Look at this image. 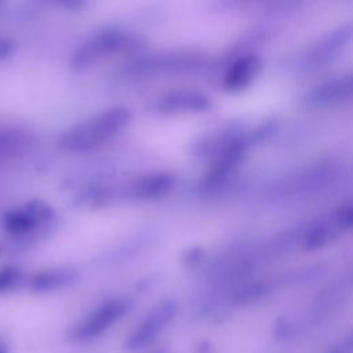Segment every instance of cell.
I'll return each instance as SVG.
<instances>
[{
    "instance_id": "9a60e30c",
    "label": "cell",
    "mask_w": 353,
    "mask_h": 353,
    "mask_svg": "<svg viewBox=\"0 0 353 353\" xmlns=\"http://www.w3.org/2000/svg\"><path fill=\"white\" fill-rule=\"evenodd\" d=\"M0 353H7V352H6L3 347H0Z\"/></svg>"
},
{
    "instance_id": "8992f818",
    "label": "cell",
    "mask_w": 353,
    "mask_h": 353,
    "mask_svg": "<svg viewBox=\"0 0 353 353\" xmlns=\"http://www.w3.org/2000/svg\"><path fill=\"white\" fill-rule=\"evenodd\" d=\"M123 36L120 32L114 30H105L95 36H92L90 40H87L80 48L76 50L72 58V68L73 69H84L94 62H97L99 58L114 52L119 47L123 44Z\"/></svg>"
},
{
    "instance_id": "8fae6325",
    "label": "cell",
    "mask_w": 353,
    "mask_h": 353,
    "mask_svg": "<svg viewBox=\"0 0 353 353\" xmlns=\"http://www.w3.org/2000/svg\"><path fill=\"white\" fill-rule=\"evenodd\" d=\"M174 176L168 172H157L138 179L132 188V196L138 199H156L167 193L174 185Z\"/></svg>"
},
{
    "instance_id": "9c48e42d",
    "label": "cell",
    "mask_w": 353,
    "mask_h": 353,
    "mask_svg": "<svg viewBox=\"0 0 353 353\" xmlns=\"http://www.w3.org/2000/svg\"><path fill=\"white\" fill-rule=\"evenodd\" d=\"M259 70L261 59L256 55H243L228 68L223 77V85L229 91H240L250 85V83L255 79Z\"/></svg>"
},
{
    "instance_id": "5b68a950",
    "label": "cell",
    "mask_w": 353,
    "mask_h": 353,
    "mask_svg": "<svg viewBox=\"0 0 353 353\" xmlns=\"http://www.w3.org/2000/svg\"><path fill=\"white\" fill-rule=\"evenodd\" d=\"M51 216L52 210L48 204L41 200H32L21 207L10 210L4 215V228L11 234L22 236L50 221Z\"/></svg>"
},
{
    "instance_id": "277c9868",
    "label": "cell",
    "mask_w": 353,
    "mask_h": 353,
    "mask_svg": "<svg viewBox=\"0 0 353 353\" xmlns=\"http://www.w3.org/2000/svg\"><path fill=\"white\" fill-rule=\"evenodd\" d=\"M353 222L352 205H343L328 214L325 218L319 221L303 239V247L306 250H319L341 237L346 230L350 229Z\"/></svg>"
},
{
    "instance_id": "ba28073f",
    "label": "cell",
    "mask_w": 353,
    "mask_h": 353,
    "mask_svg": "<svg viewBox=\"0 0 353 353\" xmlns=\"http://www.w3.org/2000/svg\"><path fill=\"white\" fill-rule=\"evenodd\" d=\"M157 108L165 113H196L208 110L211 101L207 95L194 90H176L165 94L159 101Z\"/></svg>"
},
{
    "instance_id": "4fadbf2b",
    "label": "cell",
    "mask_w": 353,
    "mask_h": 353,
    "mask_svg": "<svg viewBox=\"0 0 353 353\" xmlns=\"http://www.w3.org/2000/svg\"><path fill=\"white\" fill-rule=\"evenodd\" d=\"M352 347H353V341H352V336H347L345 338L343 341L338 342L336 345H334L330 350H327L325 353H350L352 352Z\"/></svg>"
},
{
    "instance_id": "6da1fadb",
    "label": "cell",
    "mask_w": 353,
    "mask_h": 353,
    "mask_svg": "<svg viewBox=\"0 0 353 353\" xmlns=\"http://www.w3.org/2000/svg\"><path fill=\"white\" fill-rule=\"evenodd\" d=\"M131 119L127 108H112L95 114L69 128L61 138L59 145L68 152H83L109 141L123 131Z\"/></svg>"
},
{
    "instance_id": "7c38bea8",
    "label": "cell",
    "mask_w": 353,
    "mask_h": 353,
    "mask_svg": "<svg viewBox=\"0 0 353 353\" xmlns=\"http://www.w3.org/2000/svg\"><path fill=\"white\" fill-rule=\"evenodd\" d=\"M22 283V273L15 266H6L0 270V294L11 292Z\"/></svg>"
},
{
    "instance_id": "52a82bcc",
    "label": "cell",
    "mask_w": 353,
    "mask_h": 353,
    "mask_svg": "<svg viewBox=\"0 0 353 353\" xmlns=\"http://www.w3.org/2000/svg\"><path fill=\"white\" fill-rule=\"evenodd\" d=\"M353 91V81L350 76L336 77L323 81L306 92L303 102L306 108L320 109L339 103L350 98Z\"/></svg>"
},
{
    "instance_id": "3957f363",
    "label": "cell",
    "mask_w": 353,
    "mask_h": 353,
    "mask_svg": "<svg viewBox=\"0 0 353 353\" xmlns=\"http://www.w3.org/2000/svg\"><path fill=\"white\" fill-rule=\"evenodd\" d=\"M128 310V302L124 299H110L101 306H98L94 312H91L87 317H84L80 323L73 325L69 335L73 341L79 343H87L98 339L103 335L113 324H116Z\"/></svg>"
},
{
    "instance_id": "5bb4252c",
    "label": "cell",
    "mask_w": 353,
    "mask_h": 353,
    "mask_svg": "<svg viewBox=\"0 0 353 353\" xmlns=\"http://www.w3.org/2000/svg\"><path fill=\"white\" fill-rule=\"evenodd\" d=\"M196 353H212V352H211V347H210V346L203 345V346H200V347L196 350Z\"/></svg>"
},
{
    "instance_id": "30bf717a",
    "label": "cell",
    "mask_w": 353,
    "mask_h": 353,
    "mask_svg": "<svg viewBox=\"0 0 353 353\" xmlns=\"http://www.w3.org/2000/svg\"><path fill=\"white\" fill-rule=\"evenodd\" d=\"M77 277V273L69 268L47 269L34 274L30 280V288L34 292H52L68 287Z\"/></svg>"
},
{
    "instance_id": "7a4b0ae2",
    "label": "cell",
    "mask_w": 353,
    "mask_h": 353,
    "mask_svg": "<svg viewBox=\"0 0 353 353\" xmlns=\"http://www.w3.org/2000/svg\"><path fill=\"white\" fill-rule=\"evenodd\" d=\"M176 305L171 299H164L153 306L146 316L127 335L124 346L130 352H141L152 345L164 328L172 321Z\"/></svg>"
},
{
    "instance_id": "2e32d148",
    "label": "cell",
    "mask_w": 353,
    "mask_h": 353,
    "mask_svg": "<svg viewBox=\"0 0 353 353\" xmlns=\"http://www.w3.org/2000/svg\"><path fill=\"white\" fill-rule=\"evenodd\" d=\"M157 353H161V352H157Z\"/></svg>"
}]
</instances>
